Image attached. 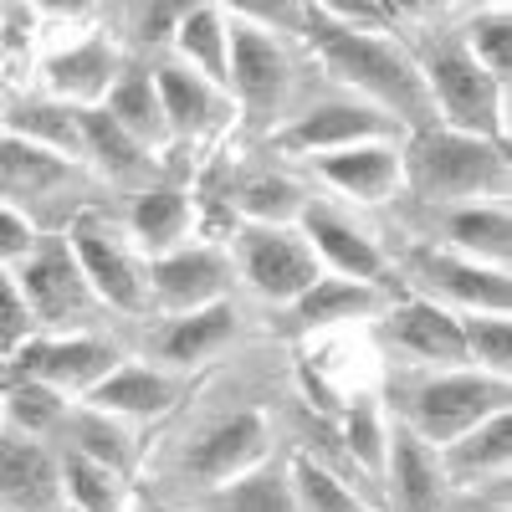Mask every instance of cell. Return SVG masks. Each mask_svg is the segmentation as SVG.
I'll return each mask as SVG.
<instances>
[{"mask_svg":"<svg viewBox=\"0 0 512 512\" xmlns=\"http://www.w3.org/2000/svg\"><path fill=\"white\" fill-rule=\"evenodd\" d=\"M67 251L82 272V282L93 287L98 303L118 308V313H144L149 308V287H144V267L134 262V251L118 241V231L93 216V210H82V216L67 226Z\"/></svg>","mask_w":512,"mask_h":512,"instance_id":"obj_8","label":"cell"},{"mask_svg":"<svg viewBox=\"0 0 512 512\" xmlns=\"http://www.w3.org/2000/svg\"><path fill=\"white\" fill-rule=\"evenodd\" d=\"M287 482H292L297 512H374L369 502H359V492L344 477H333L328 466L308 451H297L287 461Z\"/></svg>","mask_w":512,"mask_h":512,"instance_id":"obj_34","label":"cell"},{"mask_svg":"<svg viewBox=\"0 0 512 512\" xmlns=\"http://www.w3.org/2000/svg\"><path fill=\"white\" fill-rule=\"evenodd\" d=\"M267 461V415L262 410H236V415H221L216 425L190 441L185 451V477L200 482V492L210 487H226L236 477H246L251 466Z\"/></svg>","mask_w":512,"mask_h":512,"instance_id":"obj_12","label":"cell"},{"mask_svg":"<svg viewBox=\"0 0 512 512\" xmlns=\"http://www.w3.org/2000/svg\"><path fill=\"white\" fill-rule=\"evenodd\" d=\"M461 52L472 57L497 88H507L512 82V16H507V6H492V11L472 16V26H466V36H461Z\"/></svg>","mask_w":512,"mask_h":512,"instance_id":"obj_39","label":"cell"},{"mask_svg":"<svg viewBox=\"0 0 512 512\" xmlns=\"http://www.w3.org/2000/svg\"><path fill=\"white\" fill-rule=\"evenodd\" d=\"M190 226H195V205L180 185H144L134 205H128V236H134V246L149 262L164 251H180Z\"/></svg>","mask_w":512,"mask_h":512,"instance_id":"obj_24","label":"cell"},{"mask_svg":"<svg viewBox=\"0 0 512 512\" xmlns=\"http://www.w3.org/2000/svg\"><path fill=\"white\" fill-rule=\"evenodd\" d=\"M384 308V287H369V282H354V277H333L323 272L297 303H287V318H282V333L287 338H308V333H333L344 323H364V318H379Z\"/></svg>","mask_w":512,"mask_h":512,"instance_id":"obj_17","label":"cell"},{"mask_svg":"<svg viewBox=\"0 0 512 512\" xmlns=\"http://www.w3.org/2000/svg\"><path fill=\"white\" fill-rule=\"evenodd\" d=\"M297 231H303V241L313 246L318 267L333 272V277H354V282L379 287L384 272H390V262H384L379 241H374L369 231H359L349 216L328 210V205H313V200H308V210L297 216Z\"/></svg>","mask_w":512,"mask_h":512,"instance_id":"obj_15","label":"cell"},{"mask_svg":"<svg viewBox=\"0 0 512 512\" xmlns=\"http://www.w3.org/2000/svg\"><path fill=\"white\" fill-rule=\"evenodd\" d=\"M72 175V164H62L47 149H31L11 134H0V190L6 195H41V190H57Z\"/></svg>","mask_w":512,"mask_h":512,"instance_id":"obj_35","label":"cell"},{"mask_svg":"<svg viewBox=\"0 0 512 512\" xmlns=\"http://www.w3.org/2000/svg\"><path fill=\"white\" fill-rule=\"evenodd\" d=\"M400 134L405 128L390 123L379 108H369L359 98H344V103H313L308 113H297L292 123H282L272 134V144L292 159H323V154L354 149V144H390Z\"/></svg>","mask_w":512,"mask_h":512,"instance_id":"obj_10","label":"cell"},{"mask_svg":"<svg viewBox=\"0 0 512 512\" xmlns=\"http://www.w3.org/2000/svg\"><path fill=\"white\" fill-rule=\"evenodd\" d=\"M6 134L21 139V144H31V149L57 154L62 164H77L82 159V108H67L57 98L16 103L6 113Z\"/></svg>","mask_w":512,"mask_h":512,"instance_id":"obj_28","label":"cell"},{"mask_svg":"<svg viewBox=\"0 0 512 512\" xmlns=\"http://www.w3.org/2000/svg\"><path fill=\"white\" fill-rule=\"evenodd\" d=\"M154 88H159L169 139H205L231 118V98L221 88H210L205 77H195L190 67H180V62H159Z\"/></svg>","mask_w":512,"mask_h":512,"instance_id":"obj_20","label":"cell"},{"mask_svg":"<svg viewBox=\"0 0 512 512\" xmlns=\"http://www.w3.org/2000/svg\"><path fill=\"white\" fill-rule=\"evenodd\" d=\"M384 338L410 354L415 364H425L431 374L441 369H466V349H461V313L431 303V297H400L384 308Z\"/></svg>","mask_w":512,"mask_h":512,"instance_id":"obj_14","label":"cell"},{"mask_svg":"<svg viewBox=\"0 0 512 512\" xmlns=\"http://www.w3.org/2000/svg\"><path fill=\"white\" fill-rule=\"evenodd\" d=\"M461 349H466V369L507 379L512 374V323L487 318V313H461Z\"/></svg>","mask_w":512,"mask_h":512,"instance_id":"obj_40","label":"cell"},{"mask_svg":"<svg viewBox=\"0 0 512 512\" xmlns=\"http://www.w3.org/2000/svg\"><path fill=\"white\" fill-rule=\"evenodd\" d=\"M436 246L466 256V262H482V267H502L507 272V256H512L507 200L441 205V216H436Z\"/></svg>","mask_w":512,"mask_h":512,"instance_id":"obj_18","label":"cell"},{"mask_svg":"<svg viewBox=\"0 0 512 512\" xmlns=\"http://www.w3.org/2000/svg\"><path fill=\"white\" fill-rule=\"evenodd\" d=\"M313 164H318V180L323 185H333L338 195H349L359 205H379V200H390L405 185L400 139H390V144H354V149L323 154Z\"/></svg>","mask_w":512,"mask_h":512,"instance_id":"obj_19","label":"cell"},{"mask_svg":"<svg viewBox=\"0 0 512 512\" xmlns=\"http://www.w3.org/2000/svg\"><path fill=\"white\" fill-rule=\"evenodd\" d=\"M297 31L308 36V47L318 52V62L344 82V88L379 108L390 123H400L405 134L415 128H431V98H425V82L415 67V52H405L395 36H379V31H354L344 26L328 6H297Z\"/></svg>","mask_w":512,"mask_h":512,"instance_id":"obj_1","label":"cell"},{"mask_svg":"<svg viewBox=\"0 0 512 512\" xmlns=\"http://www.w3.org/2000/svg\"><path fill=\"white\" fill-rule=\"evenodd\" d=\"M11 277L21 287V303H26L31 323L52 328V333H77V323L88 318V308L98 303L93 287L82 282V272H77V262H72V251H67L62 236H41L36 251Z\"/></svg>","mask_w":512,"mask_h":512,"instance_id":"obj_7","label":"cell"},{"mask_svg":"<svg viewBox=\"0 0 512 512\" xmlns=\"http://www.w3.org/2000/svg\"><path fill=\"white\" fill-rule=\"evenodd\" d=\"M405 185L431 205H472V200H507V149L456 128H415L400 139Z\"/></svg>","mask_w":512,"mask_h":512,"instance_id":"obj_2","label":"cell"},{"mask_svg":"<svg viewBox=\"0 0 512 512\" xmlns=\"http://www.w3.org/2000/svg\"><path fill=\"white\" fill-rule=\"evenodd\" d=\"M118 364H123V354L98 333H31L26 344L6 359V369L16 379L47 384V390H57L62 400H72V395L88 400V390H98Z\"/></svg>","mask_w":512,"mask_h":512,"instance_id":"obj_5","label":"cell"},{"mask_svg":"<svg viewBox=\"0 0 512 512\" xmlns=\"http://www.w3.org/2000/svg\"><path fill=\"white\" fill-rule=\"evenodd\" d=\"M512 400V384L482 369H441V374H425L410 400H405V431H415L431 451L461 441L466 431H477L482 420L507 415Z\"/></svg>","mask_w":512,"mask_h":512,"instance_id":"obj_4","label":"cell"},{"mask_svg":"<svg viewBox=\"0 0 512 512\" xmlns=\"http://www.w3.org/2000/svg\"><path fill=\"white\" fill-rule=\"evenodd\" d=\"M410 272L415 282L431 292V303L451 308V313H487V318H507L512 308V282L502 267H482L466 262L456 251L441 246H415L410 251ZM420 292V297H425Z\"/></svg>","mask_w":512,"mask_h":512,"instance_id":"obj_11","label":"cell"},{"mask_svg":"<svg viewBox=\"0 0 512 512\" xmlns=\"http://www.w3.org/2000/svg\"><path fill=\"white\" fill-rule=\"evenodd\" d=\"M113 82H118V52L103 36H82L47 57V88L67 108H103Z\"/></svg>","mask_w":512,"mask_h":512,"instance_id":"obj_22","label":"cell"},{"mask_svg":"<svg viewBox=\"0 0 512 512\" xmlns=\"http://www.w3.org/2000/svg\"><path fill=\"white\" fill-rule=\"evenodd\" d=\"M82 159H93L108 180H139L154 154L139 139H128L103 108H82Z\"/></svg>","mask_w":512,"mask_h":512,"instance_id":"obj_33","label":"cell"},{"mask_svg":"<svg viewBox=\"0 0 512 512\" xmlns=\"http://www.w3.org/2000/svg\"><path fill=\"white\" fill-rule=\"evenodd\" d=\"M200 512H297L287 466H251L246 477L200 492Z\"/></svg>","mask_w":512,"mask_h":512,"instance_id":"obj_31","label":"cell"},{"mask_svg":"<svg viewBox=\"0 0 512 512\" xmlns=\"http://www.w3.org/2000/svg\"><path fill=\"white\" fill-rule=\"evenodd\" d=\"M236 256H241V277L251 282V292H262L267 303H297L318 277V256L303 241L297 226H241L236 231Z\"/></svg>","mask_w":512,"mask_h":512,"instance_id":"obj_9","label":"cell"},{"mask_svg":"<svg viewBox=\"0 0 512 512\" xmlns=\"http://www.w3.org/2000/svg\"><path fill=\"white\" fill-rule=\"evenodd\" d=\"M231 200H236L246 226H297V216L308 210V195L282 175H256Z\"/></svg>","mask_w":512,"mask_h":512,"instance_id":"obj_37","label":"cell"},{"mask_svg":"<svg viewBox=\"0 0 512 512\" xmlns=\"http://www.w3.org/2000/svg\"><path fill=\"white\" fill-rule=\"evenodd\" d=\"M103 113L123 128L128 139H139L144 149L169 144V128H164V108H159V88H154V72L144 67H128L118 72V82L103 98Z\"/></svg>","mask_w":512,"mask_h":512,"instance_id":"obj_29","label":"cell"},{"mask_svg":"<svg viewBox=\"0 0 512 512\" xmlns=\"http://www.w3.org/2000/svg\"><path fill=\"white\" fill-rule=\"evenodd\" d=\"M62 431L72 436V456L93 461V466H108L113 477L128 482V472H134V436H128V425L103 415V410H88L82 405L77 415H67Z\"/></svg>","mask_w":512,"mask_h":512,"instance_id":"obj_32","label":"cell"},{"mask_svg":"<svg viewBox=\"0 0 512 512\" xmlns=\"http://www.w3.org/2000/svg\"><path fill=\"white\" fill-rule=\"evenodd\" d=\"M62 502L67 512H128L123 477H113L108 466H93L82 456H62Z\"/></svg>","mask_w":512,"mask_h":512,"instance_id":"obj_38","label":"cell"},{"mask_svg":"<svg viewBox=\"0 0 512 512\" xmlns=\"http://www.w3.org/2000/svg\"><path fill=\"white\" fill-rule=\"evenodd\" d=\"M226 282H231V262L216 246H180L164 251L144 267V287H149V308L159 303L169 318L226 303Z\"/></svg>","mask_w":512,"mask_h":512,"instance_id":"obj_13","label":"cell"},{"mask_svg":"<svg viewBox=\"0 0 512 512\" xmlns=\"http://www.w3.org/2000/svg\"><path fill=\"white\" fill-rule=\"evenodd\" d=\"M67 415H72L67 400L57 390H47V384L16 379V374L0 384V431H16L26 441H47L67 425Z\"/></svg>","mask_w":512,"mask_h":512,"instance_id":"obj_30","label":"cell"},{"mask_svg":"<svg viewBox=\"0 0 512 512\" xmlns=\"http://www.w3.org/2000/svg\"><path fill=\"white\" fill-rule=\"evenodd\" d=\"M175 21H180V6H149V11H139V36L144 41H169L175 36Z\"/></svg>","mask_w":512,"mask_h":512,"instance_id":"obj_43","label":"cell"},{"mask_svg":"<svg viewBox=\"0 0 512 512\" xmlns=\"http://www.w3.org/2000/svg\"><path fill=\"white\" fill-rule=\"evenodd\" d=\"M231 338H236V308L210 303V308L169 318L154 333V359H159V369H195L205 359H216Z\"/></svg>","mask_w":512,"mask_h":512,"instance_id":"obj_23","label":"cell"},{"mask_svg":"<svg viewBox=\"0 0 512 512\" xmlns=\"http://www.w3.org/2000/svg\"><path fill=\"white\" fill-rule=\"evenodd\" d=\"M436 461H441L446 487H451V482L472 487V482H497V477H507V466H512V410L482 420L477 431H466L461 441L441 446Z\"/></svg>","mask_w":512,"mask_h":512,"instance_id":"obj_26","label":"cell"},{"mask_svg":"<svg viewBox=\"0 0 512 512\" xmlns=\"http://www.w3.org/2000/svg\"><path fill=\"white\" fill-rule=\"evenodd\" d=\"M175 57L195 77H205L210 88L226 93V67H231V11L221 6H180L175 21Z\"/></svg>","mask_w":512,"mask_h":512,"instance_id":"obj_25","label":"cell"},{"mask_svg":"<svg viewBox=\"0 0 512 512\" xmlns=\"http://www.w3.org/2000/svg\"><path fill=\"white\" fill-rule=\"evenodd\" d=\"M31 333H36V323H31V313H26V303H21L16 277L0 272V359H11Z\"/></svg>","mask_w":512,"mask_h":512,"instance_id":"obj_41","label":"cell"},{"mask_svg":"<svg viewBox=\"0 0 512 512\" xmlns=\"http://www.w3.org/2000/svg\"><path fill=\"white\" fill-rule=\"evenodd\" d=\"M338 436H344L349 456L364 477H384V456H390V425H384L379 405L369 395H354L338 410Z\"/></svg>","mask_w":512,"mask_h":512,"instance_id":"obj_36","label":"cell"},{"mask_svg":"<svg viewBox=\"0 0 512 512\" xmlns=\"http://www.w3.org/2000/svg\"><path fill=\"white\" fill-rule=\"evenodd\" d=\"M425 98H431V118L456 134H477L507 149V88L461 52V41H436L425 57H415Z\"/></svg>","mask_w":512,"mask_h":512,"instance_id":"obj_3","label":"cell"},{"mask_svg":"<svg viewBox=\"0 0 512 512\" xmlns=\"http://www.w3.org/2000/svg\"><path fill=\"white\" fill-rule=\"evenodd\" d=\"M180 390L185 384L169 374V369H159V364H118L98 390H88V410H103V415H113V420H154V415H169L175 410V400H180Z\"/></svg>","mask_w":512,"mask_h":512,"instance_id":"obj_21","label":"cell"},{"mask_svg":"<svg viewBox=\"0 0 512 512\" xmlns=\"http://www.w3.org/2000/svg\"><path fill=\"white\" fill-rule=\"evenodd\" d=\"M154 512H159V507H154Z\"/></svg>","mask_w":512,"mask_h":512,"instance_id":"obj_44","label":"cell"},{"mask_svg":"<svg viewBox=\"0 0 512 512\" xmlns=\"http://www.w3.org/2000/svg\"><path fill=\"white\" fill-rule=\"evenodd\" d=\"M384 477L395 487V502L400 512H436L441 507V492H446V477H441V461L436 451L425 446L415 431H390V456H384Z\"/></svg>","mask_w":512,"mask_h":512,"instance_id":"obj_27","label":"cell"},{"mask_svg":"<svg viewBox=\"0 0 512 512\" xmlns=\"http://www.w3.org/2000/svg\"><path fill=\"white\" fill-rule=\"evenodd\" d=\"M226 93L241 108L251 128H262L282 113L292 93V62L282 52V41L256 26L251 16H231V67H226Z\"/></svg>","mask_w":512,"mask_h":512,"instance_id":"obj_6","label":"cell"},{"mask_svg":"<svg viewBox=\"0 0 512 512\" xmlns=\"http://www.w3.org/2000/svg\"><path fill=\"white\" fill-rule=\"evenodd\" d=\"M36 226L21 216V210L16 205H6V200H0V272H16L21 262H26V256L36 251Z\"/></svg>","mask_w":512,"mask_h":512,"instance_id":"obj_42","label":"cell"},{"mask_svg":"<svg viewBox=\"0 0 512 512\" xmlns=\"http://www.w3.org/2000/svg\"><path fill=\"white\" fill-rule=\"evenodd\" d=\"M0 512H67L62 461L47 451V441L0 431Z\"/></svg>","mask_w":512,"mask_h":512,"instance_id":"obj_16","label":"cell"}]
</instances>
